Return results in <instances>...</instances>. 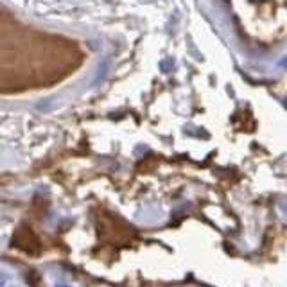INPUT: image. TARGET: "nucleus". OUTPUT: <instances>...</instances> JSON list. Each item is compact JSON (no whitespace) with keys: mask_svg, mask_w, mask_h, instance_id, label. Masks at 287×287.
Segmentation results:
<instances>
[{"mask_svg":"<svg viewBox=\"0 0 287 287\" xmlns=\"http://www.w3.org/2000/svg\"><path fill=\"white\" fill-rule=\"evenodd\" d=\"M5 284V275H0V287Z\"/></svg>","mask_w":287,"mask_h":287,"instance_id":"1","label":"nucleus"},{"mask_svg":"<svg viewBox=\"0 0 287 287\" xmlns=\"http://www.w3.org/2000/svg\"><path fill=\"white\" fill-rule=\"evenodd\" d=\"M59 287H61V286H59Z\"/></svg>","mask_w":287,"mask_h":287,"instance_id":"2","label":"nucleus"}]
</instances>
